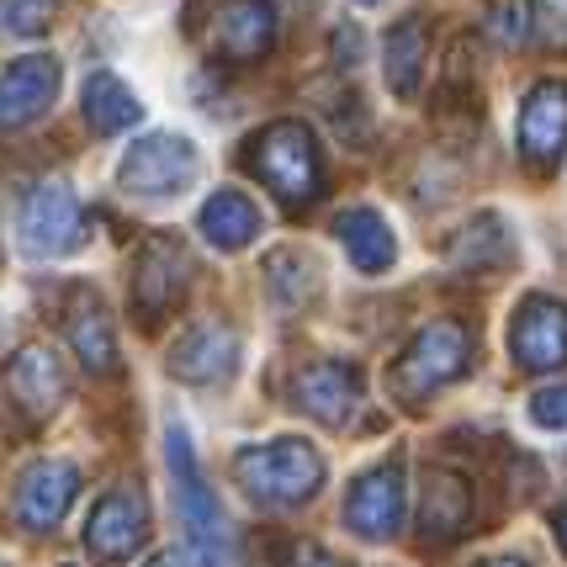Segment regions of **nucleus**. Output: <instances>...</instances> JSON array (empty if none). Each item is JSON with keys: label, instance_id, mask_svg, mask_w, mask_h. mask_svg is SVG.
I'll list each match as a JSON object with an SVG mask.
<instances>
[{"label": "nucleus", "instance_id": "obj_1", "mask_svg": "<svg viewBox=\"0 0 567 567\" xmlns=\"http://www.w3.org/2000/svg\"><path fill=\"white\" fill-rule=\"evenodd\" d=\"M245 171L271 192L281 207H313L323 197V154L319 138L308 133V123H266L245 144Z\"/></svg>", "mask_w": 567, "mask_h": 567}, {"label": "nucleus", "instance_id": "obj_2", "mask_svg": "<svg viewBox=\"0 0 567 567\" xmlns=\"http://www.w3.org/2000/svg\"><path fill=\"white\" fill-rule=\"evenodd\" d=\"M477 361V334H472L462 319H435L424 323L420 334L403 346V355L388 371V393L403 403V409H424L430 398L462 382Z\"/></svg>", "mask_w": 567, "mask_h": 567}, {"label": "nucleus", "instance_id": "obj_3", "mask_svg": "<svg viewBox=\"0 0 567 567\" xmlns=\"http://www.w3.org/2000/svg\"><path fill=\"white\" fill-rule=\"evenodd\" d=\"M234 483L245 488L260 509H297L323 488V456L297 435L266 445H245L234 456Z\"/></svg>", "mask_w": 567, "mask_h": 567}, {"label": "nucleus", "instance_id": "obj_4", "mask_svg": "<svg viewBox=\"0 0 567 567\" xmlns=\"http://www.w3.org/2000/svg\"><path fill=\"white\" fill-rule=\"evenodd\" d=\"M192 249L181 234H148L144 245L133 249V266H127V302H133V319L144 329H159V323L175 313V302L192 287Z\"/></svg>", "mask_w": 567, "mask_h": 567}, {"label": "nucleus", "instance_id": "obj_5", "mask_svg": "<svg viewBox=\"0 0 567 567\" xmlns=\"http://www.w3.org/2000/svg\"><path fill=\"white\" fill-rule=\"evenodd\" d=\"M17 234H22V249L32 260H64L74 249H85L91 218L64 181H43L27 192L22 213H17Z\"/></svg>", "mask_w": 567, "mask_h": 567}, {"label": "nucleus", "instance_id": "obj_6", "mask_svg": "<svg viewBox=\"0 0 567 567\" xmlns=\"http://www.w3.org/2000/svg\"><path fill=\"white\" fill-rule=\"evenodd\" d=\"M202 175V159H197V144L181 138V133H148L138 144L123 154L117 165V186L127 197H181L192 181Z\"/></svg>", "mask_w": 567, "mask_h": 567}, {"label": "nucleus", "instance_id": "obj_7", "mask_svg": "<svg viewBox=\"0 0 567 567\" xmlns=\"http://www.w3.org/2000/svg\"><path fill=\"white\" fill-rule=\"evenodd\" d=\"M148 542V498L138 483H117V488H106V494L91 504V515H85V551L96 557V563L117 567L127 563L138 546Z\"/></svg>", "mask_w": 567, "mask_h": 567}, {"label": "nucleus", "instance_id": "obj_8", "mask_svg": "<svg viewBox=\"0 0 567 567\" xmlns=\"http://www.w3.org/2000/svg\"><path fill=\"white\" fill-rule=\"evenodd\" d=\"M165 456H171V477H175V515L186 519L192 542L207 546L213 557H223L228 530H223L218 494L207 488V477H202V467H197V451H192V441H186L181 424H165Z\"/></svg>", "mask_w": 567, "mask_h": 567}, {"label": "nucleus", "instance_id": "obj_9", "mask_svg": "<svg viewBox=\"0 0 567 567\" xmlns=\"http://www.w3.org/2000/svg\"><path fill=\"white\" fill-rule=\"evenodd\" d=\"M80 498V467L64 456H38L27 462L17 477V498H11V515L27 536H53L59 519L70 515V504Z\"/></svg>", "mask_w": 567, "mask_h": 567}, {"label": "nucleus", "instance_id": "obj_10", "mask_svg": "<svg viewBox=\"0 0 567 567\" xmlns=\"http://www.w3.org/2000/svg\"><path fill=\"white\" fill-rule=\"evenodd\" d=\"M239 361H245L239 329L218 319H202L175 334L171 355H165V371H171L175 382H192V388H218V382H234Z\"/></svg>", "mask_w": 567, "mask_h": 567}, {"label": "nucleus", "instance_id": "obj_11", "mask_svg": "<svg viewBox=\"0 0 567 567\" xmlns=\"http://www.w3.org/2000/svg\"><path fill=\"white\" fill-rule=\"evenodd\" d=\"M403 509H409V488H403V462H377L367 467L346 494V525L350 536L361 542H393L398 525H403Z\"/></svg>", "mask_w": 567, "mask_h": 567}, {"label": "nucleus", "instance_id": "obj_12", "mask_svg": "<svg viewBox=\"0 0 567 567\" xmlns=\"http://www.w3.org/2000/svg\"><path fill=\"white\" fill-rule=\"evenodd\" d=\"M6 398H11V409H17L22 420L43 424L70 403V371H64V361H59L49 346L27 340V346H17V355L6 361Z\"/></svg>", "mask_w": 567, "mask_h": 567}, {"label": "nucleus", "instance_id": "obj_13", "mask_svg": "<svg viewBox=\"0 0 567 567\" xmlns=\"http://www.w3.org/2000/svg\"><path fill=\"white\" fill-rule=\"evenodd\" d=\"M276 32H281V17L271 0H223L213 11V53L228 70L260 64L276 49Z\"/></svg>", "mask_w": 567, "mask_h": 567}, {"label": "nucleus", "instance_id": "obj_14", "mask_svg": "<svg viewBox=\"0 0 567 567\" xmlns=\"http://www.w3.org/2000/svg\"><path fill=\"white\" fill-rule=\"evenodd\" d=\"M292 403L302 414H313L329 430H346L350 414L361 409V371L350 361H334V355H319L308 367H297L292 377Z\"/></svg>", "mask_w": 567, "mask_h": 567}, {"label": "nucleus", "instance_id": "obj_15", "mask_svg": "<svg viewBox=\"0 0 567 567\" xmlns=\"http://www.w3.org/2000/svg\"><path fill=\"white\" fill-rule=\"evenodd\" d=\"M59 85H64V70L49 53H27L17 64H6L0 70V133H22L38 123L59 101Z\"/></svg>", "mask_w": 567, "mask_h": 567}, {"label": "nucleus", "instance_id": "obj_16", "mask_svg": "<svg viewBox=\"0 0 567 567\" xmlns=\"http://www.w3.org/2000/svg\"><path fill=\"white\" fill-rule=\"evenodd\" d=\"M509 355L525 371L567 367V308L557 297H525L509 323Z\"/></svg>", "mask_w": 567, "mask_h": 567}, {"label": "nucleus", "instance_id": "obj_17", "mask_svg": "<svg viewBox=\"0 0 567 567\" xmlns=\"http://www.w3.org/2000/svg\"><path fill=\"white\" fill-rule=\"evenodd\" d=\"M567 148V85L542 80L519 106V159L530 171H557Z\"/></svg>", "mask_w": 567, "mask_h": 567}, {"label": "nucleus", "instance_id": "obj_18", "mask_svg": "<svg viewBox=\"0 0 567 567\" xmlns=\"http://www.w3.org/2000/svg\"><path fill=\"white\" fill-rule=\"evenodd\" d=\"M64 334H70L74 361L91 371V377H117L123 371V350H117V329L112 313L101 308V297L91 287H80L64 308Z\"/></svg>", "mask_w": 567, "mask_h": 567}, {"label": "nucleus", "instance_id": "obj_19", "mask_svg": "<svg viewBox=\"0 0 567 567\" xmlns=\"http://www.w3.org/2000/svg\"><path fill=\"white\" fill-rule=\"evenodd\" d=\"M472 530V483L451 467L424 472V494H420V536L424 546H451Z\"/></svg>", "mask_w": 567, "mask_h": 567}, {"label": "nucleus", "instance_id": "obj_20", "mask_svg": "<svg viewBox=\"0 0 567 567\" xmlns=\"http://www.w3.org/2000/svg\"><path fill=\"white\" fill-rule=\"evenodd\" d=\"M334 234H340L350 266H355L361 276L388 271V266L398 260V239H393V228H388V218H382L377 207H346V213L334 218Z\"/></svg>", "mask_w": 567, "mask_h": 567}, {"label": "nucleus", "instance_id": "obj_21", "mask_svg": "<svg viewBox=\"0 0 567 567\" xmlns=\"http://www.w3.org/2000/svg\"><path fill=\"white\" fill-rule=\"evenodd\" d=\"M509 260H515V239H509V228H504L498 213L472 218L456 234V245H451V271L456 276H498Z\"/></svg>", "mask_w": 567, "mask_h": 567}, {"label": "nucleus", "instance_id": "obj_22", "mask_svg": "<svg viewBox=\"0 0 567 567\" xmlns=\"http://www.w3.org/2000/svg\"><path fill=\"white\" fill-rule=\"evenodd\" d=\"M197 228L218 255H234V249L255 245V234H260V207H255L245 192H213V197L202 202Z\"/></svg>", "mask_w": 567, "mask_h": 567}, {"label": "nucleus", "instance_id": "obj_23", "mask_svg": "<svg viewBox=\"0 0 567 567\" xmlns=\"http://www.w3.org/2000/svg\"><path fill=\"white\" fill-rule=\"evenodd\" d=\"M424 59H430V38H424V17H403L382 43V74H388V91L398 101L420 96L424 80Z\"/></svg>", "mask_w": 567, "mask_h": 567}, {"label": "nucleus", "instance_id": "obj_24", "mask_svg": "<svg viewBox=\"0 0 567 567\" xmlns=\"http://www.w3.org/2000/svg\"><path fill=\"white\" fill-rule=\"evenodd\" d=\"M80 101H85V123H91V133H101V138H117V133H127V127L144 117V101L133 96L112 70L91 74L85 91H80Z\"/></svg>", "mask_w": 567, "mask_h": 567}, {"label": "nucleus", "instance_id": "obj_25", "mask_svg": "<svg viewBox=\"0 0 567 567\" xmlns=\"http://www.w3.org/2000/svg\"><path fill=\"white\" fill-rule=\"evenodd\" d=\"M266 287H271L276 302L302 308L323 292V271L308 249H276V255H266Z\"/></svg>", "mask_w": 567, "mask_h": 567}, {"label": "nucleus", "instance_id": "obj_26", "mask_svg": "<svg viewBox=\"0 0 567 567\" xmlns=\"http://www.w3.org/2000/svg\"><path fill=\"white\" fill-rule=\"evenodd\" d=\"M536 32V0H488V38L504 49H525Z\"/></svg>", "mask_w": 567, "mask_h": 567}, {"label": "nucleus", "instance_id": "obj_27", "mask_svg": "<svg viewBox=\"0 0 567 567\" xmlns=\"http://www.w3.org/2000/svg\"><path fill=\"white\" fill-rule=\"evenodd\" d=\"M59 17V0H0V38H43Z\"/></svg>", "mask_w": 567, "mask_h": 567}, {"label": "nucleus", "instance_id": "obj_28", "mask_svg": "<svg viewBox=\"0 0 567 567\" xmlns=\"http://www.w3.org/2000/svg\"><path fill=\"white\" fill-rule=\"evenodd\" d=\"M530 420L542 424V430H567V382L542 388V393L530 398Z\"/></svg>", "mask_w": 567, "mask_h": 567}, {"label": "nucleus", "instance_id": "obj_29", "mask_svg": "<svg viewBox=\"0 0 567 567\" xmlns=\"http://www.w3.org/2000/svg\"><path fill=\"white\" fill-rule=\"evenodd\" d=\"M536 32L546 38V49L567 53V0H536Z\"/></svg>", "mask_w": 567, "mask_h": 567}, {"label": "nucleus", "instance_id": "obj_30", "mask_svg": "<svg viewBox=\"0 0 567 567\" xmlns=\"http://www.w3.org/2000/svg\"><path fill=\"white\" fill-rule=\"evenodd\" d=\"M223 557H213L207 546H171V551H159V557H148L144 567H218Z\"/></svg>", "mask_w": 567, "mask_h": 567}, {"label": "nucleus", "instance_id": "obj_31", "mask_svg": "<svg viewBox=\"0 0 567 567\" xmlns=\"http://www.w3.org/2000/svg\"><path fill=\"white\" fill-rule=\"evenodd\" d=\"M287 567H346V563H334L319 542H297L292 551H287Z\"/></svg>", "mask_w": 567, "mask_h": 567}, {"label": "nucleus", "instance_id": "obj_32", "mask_svg": "<svg viewBox=\"0 0 567 567\" xmlns=\"http://www.w3.org/2000/svg\"><path fill=\"white\" fill-rule=\"evenodd\" d=\"M334 59H340V70H355V59H361V32L355 27L334 32Z\"/></svg>", "mask_w": 567, "mask_h": 567}, {"label": "nucleus", "instance_id": "obj_33", "mask_svg": "<svg viewBox=\"0 0 567 567\" xmlns=\"http://www.w3.org/2000/svg\"><path fill=\"white\" fill-rule=\"evenodd\" d=\"M551 530H557V542H563V551H567V504L551 515Z\"/></svg>", "mask_w": 567, "mask_h": 567}, {"label": "nucleus", "instance_id": "obj_34", "mask_svg": "<svg viewBox=\"0 0 567 567\" xmlns=\"http://www.w3.org/2000/svg\"><path fill=\"white\" fill-rule=\"evenodd\" d=\"M477 567H525V563H515V557H498V563H477Z\"/></svg>", "mask_w": 567, "mask_h": 567}, {"label": "nucleus", "instance_id": "obj_35", "mask_svg": "<svg viewBox=\"0 0 567 567\" xmlns=\"http://www.w3.org/2000/svg\"><path fill=\"white\" fill-rule=\"evenodd\" d=\"M355 6H382V0H355Z\"/></svg>", "mask_w": 567, "mask_h": 567}, {"label": "nucleus", "instance_id": "obj_36", "mask_svg": "<svg viewBox=\"0 0 567 567\" xmlns=\"http://www.w3.org/2000/svg\"><path fill=\"white\" fill-rule=\"evenodd\" d=\"M0 266H6V249H0Z\"/></svg>", "mask_w": 567, "mask_h": 567}, {"label": "nucleus", "instance_id": "obj_37", "mask_svg": "<svg viewBox=\"0 0 567 567\" xmlns=\"http://www.w3.org/2000/svg\"><path fill=\"white\" fill-rule=\"evenodd\" d=\"M64 567H70V563H64Z\"/></svg>", "mask_w": 567, "mask_h": 567}]
</instances>
